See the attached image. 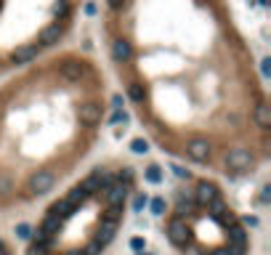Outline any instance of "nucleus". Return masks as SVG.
I'll return each instance as SVG.
<instances>
[{"label": "nucleus", "instance_id": "nucleus-1", "mask_svg": "<svg viewBox=\"0 0 271 255\" xmlns=\"http://www.w3.org/2000/svg\"><path fill=\"white\" fill-rule=\"evenodd\" d=\"M112 69L136 117L197 165L247 175L269 157L266 59H255L226 0H104Z\"/></svg>", "mask_w": 271, "mask_h": 255}, {"label": "nucleus", "instance_id": "nucleus-2", "mask_svg": "<svg viewBox=\"0 0 271 255\" xmlns=\"http://www.w3.org/2000/svg\"><path fill=\"white\" fill-rule=\"evenodd\" d=\"M109 90L96 59L59 51L0 85V178L21 165L16 202L45 197L96 144Z\"/></svg>", "mask_w": 271, "mask_h": 255}, {"label": "nucleus", "instance_id": "nucleus-3", "mask_svg": "<svg viewBox=\"0 0 271 255\" xmlns=\"http://www.w3.org/2000/svg\"><path fill=\"white\" fill-rule=\"evenodd\" d=\"M141 255H144V253H141Z\"/></svg>", "mask_w": 271, "mask_h": 255}]
</instances>
